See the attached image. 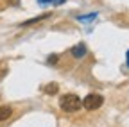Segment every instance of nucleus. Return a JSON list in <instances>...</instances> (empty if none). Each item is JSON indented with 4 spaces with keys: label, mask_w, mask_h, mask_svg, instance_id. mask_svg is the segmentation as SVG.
<instances>
[{
    "label": "nucleus",
    "mask_w": 129,
    "mask_h": 127,
    "mask_svg": "<svg viewBox=\"0 0 129 127\" xmlns=\"http://www.w3.org/2000/svg\"><path fill=\"white\" fill-rule=\"evenodd\" d=\"M127 66H129V50H127Z\"/></svg>",
    "instance_id": "9"
},
{
    "label": "nucleus",
    "mask_w": 129,
    "mask_h": 127,
    "mask_svg": "<svg viewBox=\"0 0 129 127\" xmlns=\"http://www.w3.org/2000/svg\"><path fill=\"white\" fill-rule=\"evenodd\" d=\"M11 115H13V109H11L9 106H0V122H2V120H7Z\"/></svg>",
    "instance_id": "5"
},
{
    "label": "nucleus",
    "mask_w": 129,
    "mask_h": 127,
    "mask_svg": "<svg viewBox=\"0 0 129 127\" xmlns=\"http://www.w3.org/2000/svg\"><path fill=\"white\" fill-rule=\"evenodd\" d=\"M81 106H83V100H81L77 95H74V93H67V95H63V97L59 99V107L63 111H68V113L77 111Z\"/></svg>",
    "instance_id": "1"
},
{
    "label": "nucleus",
    "mask_w": 129,
    "mask_h": 127,
    "mask_svg": "<svg viewBox=\"0 0 129 127\" xmlns=\"http://www.w3.org/2000/svg\"><path fill=\"white\" fill-rule=\"evenodd\" d=\"M57 90H59V86H57L56 82H50L48 86H45V93H48V95H56Z\"/></svg>",
    "instance_id": "6"
},
{
    "label": "nucleus",
    "mask_w": 129,
    "mask_h": 127,
    "mask_svg": "<svg viewBox=\"0 0 129 127\" xmlns=\"http://www.w3.org/2000/svg\"><path fill=\"white\" fill-rule=\"evenodd\" d=\"M40 4H45V2H57V0H38Z\"/></svg>",
    "instance_id": "8"
},
{
    "label": "nucleus",
    "mask_w": 129,
    "mask_h": 127,
    "mask_svg": "<svg viewBox=\"0 0 129 127\" xmlns=\"http://www.w3.org/2000/svg\"><path fill=\"white\" fill-rule=\"evenodd\" d=\"M102 104H104V97H102V95H99V93H90V95H86L84 100H83V106H84L88 111L99 109Z\"/></svg>",
    "instance_id": "2"
},
{
    "label": "nucleus",
    "mask_w": 129,
    "mask_h": 127,
    "mask_svg": "<svg viewBox=\"0 0 129 127\" xmlns=\"http://www.w3.org/2000/svg\"><path fill=\"white\" fill-rule=\"evenodd\" d=\"M56 61H57V56H50V57H48V63H50V65H54Z\"/></svg>",
    "instance_id": "7"
},
{
    "label": "nucleus",
    "mask_w": 129,
    "mask_h": 127,
    "mask_svg": "<svg viewBox=\"0 0 129 127\" xmlns=\"http://www.w3.org/2000/svg\"><path fill=\"white\" fill-rule=\"evenodd\" d=\"M50 14H40V16H36V18H32V20H27V22H23L20 27H29V25H34V23H38V22H41V20H45V18H48Z\"/></svg>",
    "instance_id": "4"
},
{
    "label": "nucleus",
    "mask_w": 129,
    "mask_h": 127,
    "mask_svg": "<svg viewBox=\"0 0 129 127\" xmlns=\"http://www.w3.org/2000/svg\"><path fill=\"white\" fill-rule=\"evenodd\" d=\"M72 56L74 57H77V59H81L84 54H86V47H84V43H79V45H75V47H72Z\"/></svg>",
    "instance_id": "3"
}]
</instances>
